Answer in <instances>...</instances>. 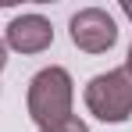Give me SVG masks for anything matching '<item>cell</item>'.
<instances>
[{"label":"cell","mask_w":132,"mask_h":132,"mask_svg":"<svg viewBox=\"0 0 132 132\" xmlns=\"http://www.w3.org/2000/svg\"><path fill=\"white\" fill-rule=\"evenodd\" d=\"M71 96H75V89H71V75L64 68L50 64L43 71H36L32 82H29V114H32V121L39 129H50V125L64 121L71 114Z\"/></svg>","instance_id":"6da1fadb"},{"label":"cell","mask_w":132,"mask_h":132,"mask_svg":"<svg viewBox=\"0 0 132 132\" xmlns=\"http://www.w3.org/2000/svg\"><path fill=\"white\" fill-rule=\"evenodd\" d=\"M7 64V43H4V39H0V68Z\"/></svg>","instance_id":"8992f818"},{"label":"cell","mask_w":132,"mask_h":132,"mask_svg":"<svg viewBox=\"0 0 132 132\" xmlns=\"http://www.w3.org/2000/svg\"><path fill=\"white\" fill-rule=\"evenodd\" d=\"M71 43L86 54H104L118 43V25L104 7H86L71 18Z\"/></svg>","instance_id":"3957f363"},{"label":"cell","mask_w":132,"mask_h":132,"mask_svg":"<svg viewBox=\"0 0 132 132\" xmlns=\"http://www.w3.org/2000/svg\"><path fill=\"white\" fill-rule=\"evenodd\" d=\"M39 132H89V125L82 121V118L68 114L64 121H57V125H50V129H39Z\"/></svg>","instance_id":"5b68a950"},{"label":"cell","mask_w":132,"mask_h":132,"mask_svg":"<svg viewBox=\"0 0 132 132\" xmlns=\"http://www.w3.org/2000/svg\"><path fill=\"white\" fill-rule=\"evenodd\" d=\"M86 107H89V114H96L100 121H111V125L129 121L132 118V75L125 68H114V71L89 79Z\"/></svg>","instance_id":"7a4b0ae2"},{"label":"cell","mask_w":132,"mask_h":132,"mask_svg":"<svg viewBox=\"0 0 132 132\" xmlns=\"http://www.w3.org/2000/svg\"><path fill=\"white\" fill-rule=\"evenodd\" d=\"M121 11H125V14L132 18V0H121Z\"/></svg>","instance_id":"52a82bcc"},{"label":"cell","mask_w":132,"mask_h":132,"mask_svg":"<svg viewBox=\"0 0 132 132\" xmlns=\"http://www.w3.org/2000/svg\"><path fill=\"white\" fill-rule=\"evenodd\" d=\"M7 46H14L18 54H39L54 43V29L43 14H22L7 25Z\"/></svg>","instance_id":"277c9868"},{"label":"cell","mask_w":132,"mask_h":132,"mask_svg":"<svg viewBox=\"0 0 132 132\" xmlns=\"http://www.w3.org/2000/svg\"><path fill=\"white\" fill-rule=\"evenodd\" d=\"M125 71L132 75V46H129V57H125Z\"/></svg>","instance_id":"ba28073f"}]
</instances>
